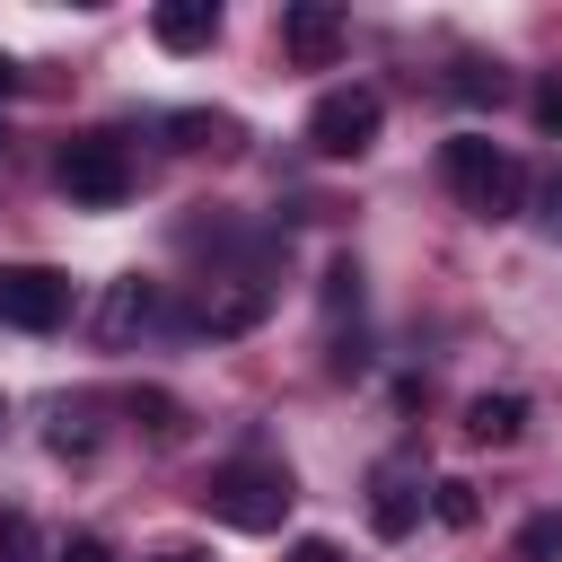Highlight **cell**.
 Segmentation results:
<instances>
[{
  "instance_id": "cell-6",
  "label": "cell",
  "mask_w": 562,
  "mask_h": 562,
  "mask_svg": "<svg viewBox=\"0 0 562 562\" xmlns=\"http://www.w3.org/2000/svg\"><path fill=\"white\" fill-rule=\"evenodd\" d=\"M281 53H290L299 70H325V61L342 53V9H325V0H290V9H281Z\"/></svg>"
},
{
  "instance_id": "cell-5",
  "label": "cell",
  "mask_w": 562,
  "mask_h": 562,
  "mask_svg": "<svg viewBox=\"0 0 562 562\" xmlns=\"http://www.w3.org/2000/svg\"><path fill=\"white\" fill-rule=\"evenodd\" d=\"M0 325H18V334L70 325V272H53V263H9V272H0Z\"/></svg>"
},
{
  "instance_id": "cell-16",
  "label": "cell",
  "mask_w": 562,
  "mask_h": 562,
  "mask_svg": "<svg viewBox=\"0 0 562 562\" xmlns=\"http://www.w3.org/2000/svg\"><path fill=\"white\" fill-rule=\"evenodd\" d=\"M527 105H536V132H562V79H544Z\"/></svg>"
},
{
  "instance_id": "cell-22",
  "label": "cell",
  "mask_w": 562,
  "mask_h": 562,
  "mask_svg": "<svg viewBox=\"0 0 562 562\" xmlns=\"http://www.w3.org/2000/svg\"><path fill=\"white\" fill-rule=\"evenodd\" d=\"M158 562H202V553H158Z\"/></svg>"
},
{
  "instance_id": "cell-10",
  "label": "cell",
  "mask_w": 562,
  "mask_h": 562,
  "mask_svg": "<svg viewBox=\"0 0 562 562\" xmlns=\"http://www.w3.org/2000/svg\"><path fill=\"white\" fill-rule=\"evenodd\" d=\"M263 316V281H237V290H211L202 299V334H246Z\"/></svg>"
},
{
  "instance_id": "cell-17",
  "label": "cell",
  "mask_w": 562,
  "mask_h": 562,
  "mask_svg": "<svg viewBox=\"0 0 562 562\" xmlns=\"http://www.w3.org/2000/svg\"><path fill=\"white\" fill-rule=\"evenodd\" d=\"M536 220H544V237H562V176L536 184Z\"/></svg>"
},
{
  "instance_id": "cell-19",
  "label": "cell",
  "mask_w": 562,
  "mask_h": 562,
  "mask_svg": "<svg viewBox=\"0 0 562 562\" xmlns=\"http://www.w3.org/2000/svg\"><path fill=\"white\" fill-rule=\"evenodd\" d=\"M61 562H114V544H105V536H70V553H61Z\"/></svg>"
},
{
  "instance_id": "cell-1",
  "label": "cell",
  "mask_w": 562,
  "mask_h": 562,
  "mask_svg": "<svg viewBox=\"0 0 562 562\" xmlns=\"http://www.w3.org/2000/svg\"><path fill=\"white\" fill-rule=\"evenodd\" d=\"M439 184H448L474 220H518V211H527V167H518L501 140H483V132L439 140Z\"/></svg>"
},
{
  "instance_id": "cell-7",
  "label": "cell",
  "mask_w": 562,
  "mask_h": 562,
  "mask_svg": "<svg viewBox=\"0 0 562 562\" xmlns=\"http://www.w3.org/2000/svg\"><path fill=\"white\" fill-rule=\"evenodd\" d=\"M149 35H158L167 53H211V44H220V9H211V0H158V9H149Z\"/></svg>"
},
{
  "instance_id": "cell-18",
  "label": "cell",
  "mask_w": 562,
  "mask_h": 562,
  "mask_svg": "<svg viewBox=\"0 0 562 562\" xmlns=\"http://www.w3.org/2000/svg\"><path fill=\"white\" fill-rule=\"evenodd\" d=\"M325 299H334V307H342V299H360V263H351V255L325 272Z\"/></svg>"
},
{
  "instance_id": "cell-11",
  "label": "cell",
  "mask_w": 562,
  "mask_h": 562,
  "mask_svg": "<svg viewBox=\"0 0 562 562\" xmlns=\"http://www.w3.org/2000/svg\"><path fill=\"white\" fill-rule=\"evenodd\" d=\"M369 518H378V536H413V518H422V501H413V483H378V501H369Z\"/></svg>"
},
{
  "instance_id": "cell-8",
  "label": "cell",
  "mask_w": 562,
  "mask_h": 562,
  "mask_svg": "<svg viewBox=\"0 0 562 562\" xmlns=\"http://www.w3.org/2000/svg\"><path fill=\"white\" fill-rule=\"evenodd\" d=\"M149 316H158V290L132 272V281H114V290H105V307H97V342H132Z\"/></svg>"
},
{
  "instance_id": "cell-15",
  "label": "cell",
  "mask_w": 562,
  "mask_h": 562,
  "mask_svg": "<svg viewBox=\"0 0 562 562\" xmlns=\"http://www.w3.org/2000/svg\"><path fill=\"white\" fill-rule=\"evenodd\" d=\"M430 509H439V518H448V527H474V483H457V474H448V483H439V501H430Z\"/></svg>"
},
{
  "instance_id": "cell-3",
  "label": "cell",
  "mask_w": 562,
  "mask_h": 562,
  "mask_svg": "<svg viewBox=\"0 0 562 562\" xmlns=\"http://www.w3.org/2000/svg\"><path fill=\"white\" fill-rule=\"evenodd\" d=\"M53 184H61L79 211H114V202L132 193V158H123V140L88 132V140H61V158H53Z\"/></svg>"
},
{
  "instance_id": "cell-21",
  "label": "cell",
  "mask_w": 562,
  "mask_h": 562,
  "mask_svg": "<svg viewBox=\"0 0 562 562\" xmlns=\"http://www.w3.org/2000/svg\"><path fill=\"white\" fill-rule=\"evenodd\" d=\"M9 88H18V61H9V53H0V97H9Z\"/></svg>"
},
{
  "instance_id": "cell-2",
  "label": "cell",
  "mask_w": 562,
  "mask_h": 562,
  "mask_svg": "<svg viewBox=\"0 0 562 562\" xmlns=\"http://www.w3.org/2000/svg\"><path fill=\"white\" fill-rule=\"evenodd\" d=\"M211 518L237 527V536H272V527L290 518V465H272V457H228V465L211 474Z\"/></svg>"
},
{
  "instance_id": "cell-9",
  "label": "cell",
  "mask_w": 562,
  "mask_h": 562,
  "mask_svg": "<svg viewBox=\"0 0 562 562\" xmlns=\"http://www.w3.org/2000/svg\"><path fill=\"white\" fill-rule=\"evenodd\" d=\"M518 430H527V404H518V395H474V404H465V439H474V448H509Z\"/></svg>"
},
{
  "instance_id": "cell-4",
  "label": "cell",
  "mask_w": 562,
  "mask_h": 562,
  "mask_svg": "<svg viewBox=\"0 0 562 562\" xmlns=\"http://www.w3.org/2000/svg\"><path fill=\"white\" fill-rule=\"evenodd\" d=\"M378 123H386L378 88H325V97L307 105V149H316V158H360V149L378 140Z\"/></svg>"
},
{
  "instance_id": "cell-20",
  "label": "cell",
  "mask_w": 562,
  "mask_h": 562,
  "mask_svg": "<svg viewBox=\"0 0 562 562\" xmlns=\"http://www.w3.org/2000/svg\"><path fill=\"white\" fill-rule=\"evenodd\" d=\"M290 562H334V544H299V553H290Z\"/></svg>"
},
{
  "instance_id": "cell-13",
  "label": "cell",
  "mask_w": 562,
  "mask_h": 562,
  "mask_svg": "<svg viewBox=\"0 0 562 562\" xmlns=\"http://www.w3.org/2000/svg\"><path fill=\"white\" fill-rule=\"evenodd\" d=\"M0 562H35V518L26 509H0Z\"/></svg>"
},
{
  "instance_id": "cell-14",
  "label": "cell",
  "mask_w": 562,
  "mask_h": 562,
  "mask_svg": "<svg viewBox=\"0 0 562 562\" xmlns=\"http://www.w3.org/2000/svg\"><path fill=\"white\" fill-rule=\"evenodd\" d=\"M501 88H509V79H501V61H457V97H474V105H483V97H501Z\"/></svg>"
},
{
  "instance_id": "cell-12",
  "label": "cell",
  "mask_w": 562,
  "mask_h": 562,
  "mask_svg": "<svg viewBox=\"0 0 562 562\" xmlns=\"http://www.w3.org/2000/svg\"><path fill=\"white\" fill-rule=\"evenodd\" d=\"M518 553L527 562H562V518H527L518 527Z\"/></svg>"
}]
</instances>
